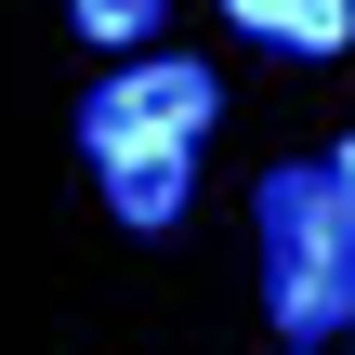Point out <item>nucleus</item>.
Returning <instances> with one entry per match:
<instances>
[{
	"mask_svg": "<svg viewBox=\"0 0 355 355\" xmlns=\"http://www.w3.org/2000/svg\"><path fill=\"white\" fill-rule=\"evenodd\" d=\"M250 224H263V303H277V329L290 343L355 329V184H343V158L263 171Z\"/></svg>",
	"mask_w": 355,
	"mask_h": 355,
	"instance_id": "obj_1",
	"label": "nucleus"
},
{
	"mask_svg": "<svg viewBox=\"0 0 355 355\" xmlns=\"http://www.w3.org/2000/svg\"><path fill=\"white\" fill-rule=\"evenodd\" d=\"M211 66H171V53H132L119 79H92L79 92V145L92 158H119V145H198L211 132Z\"/></svg>",
	"mask_w": 355,
	"mask_h": 355,
	"instance_id": "obj_2",
	"label": "nucleus"
},
{
	"mask_svg": "<svg viewBox=\"0 0 355 355\" xmlns=\"http://www.w3.org/2000/svg\"><path fill=\"white\" fill-rule=\"evenodd\" d=\"M224 13H237L263 53H290V66H329L355 40V0H224Z\"/></svg>",
	"mask_w": 355,
	"mask_h": 355,
	"instance_id": "obj_3",
	"label": "nucleus"
},
{
	"mask_svg": "<svg viewBox=\"0 0 355 355\" xmlns=\"http://www.w3.org/2000/svg\"><path fill=\"white\" fill-rule=\"evenodd\" d=\"M92 171H105V211L145 224V237L184 211V145H119V158H92Z\"/></svg>",
	"mask_w": 355,
	"mask_h": 355,
	"instance_id": "obj_4",
	"label": "nucleus"
},
{
	"mask_svg": "<svg viewBox=\"0 0 355 355\" xmlns=\"http://www.w3.org/2000/svg\"><path fill=\"white\" fill-rule=\"evenodd\" d=\"M66 13H79V40H92V53H145L171 0H66Z\"/></svg>",
	"mask_w": 355,
	"mask_h": 355,
	"instance_id": "obj_5",
	"label": "nucleus"
},
{
	"mask_svg": "<svg viewBox=\"0 0 355 355\" xmlns=\"http://www.w3.org/2000/svg\"><path fill=\"white\" fill-rule=\"evenodd\" d=\"M329 158H343V184H355V145H329Z\"/></svg>",
	"mask_w": 355,
	"mask_h": 355,
	"instance_id": "obj_6",
	"label": "nucleus"
},
{
	"mask_svg": "<svg viewBox=\"0 0 355 355\" xmlns=\"http://www.w3.org/2000/svg\"><path fill=\"white\" fill-rule=\"evenodd\" d=\"M290 355H329V343H290Z\"/></svg>",
	"mask_w": 355,
	"mask_h": 355,
	"instance_id": "obj_7",
	"label": "nucleus"
}]
</instances>
